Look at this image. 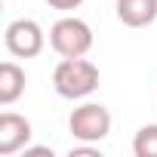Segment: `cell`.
<instances>
[{"label": "cell", "mask_w": 157, "mask_h": 157, "mask_svg": "<svg viewBox=\"0 0 157 157\" xmlns=\"http://www.w3.org/2000/svg\"><path fill=\"white\" fill-rule=\"evenodd\" d=\"M52 86L62 99H86L99 86V68L90 59H62L52 71Z\"/></svg>", "instance_id": "6da1fadb"}, {"label": "cell", "mask_w": 157, "mask_h": 157, "mask_svg": "<svg viewBox=\"0 0 157 157\" xmlns=\"http://www.w3.org/2000/svg\"><path fill=\"white\" fill-rule=\"evenodd\" d=\"M49 46L62 59H80L93 49V28L77 16H65L49 28Z\"/></svg>", "instance_id": "7a4b0ae2"}, {"label": "cell", "mask_w": 157, "mask_h": 157, "mask_svg": "<svg viewBox=\"0 0 157 157\" xmlns=\"http://www.w3.org/2000/svg\"><path fill=\"white\" fill-rule=\"evenodd\" d=\"M68 129L77 142H102L111 132V111L99 102H83L80 108H74L68 117Z\"/></svg>", "instance_id": "3957f363"}, {"label": "cell", "mask_w": 157, "mask_h": 157, "mask_svg": "<svg viewBox=\"0 0 157 157\" xmlns=\"http://www.w3.org/2000/svg\"><path fill=\"white\" fill-rule=\"evenodd\" d=\"M3 43L6 49L16 56V59H34L43 52V28L34 22V19H16L6 25V34H3Z\"/></svg>", "instance_id": "277c9868"}, {"label": "cell", "mask_w": 157, "mask_h": 157, "mask_svg": "<svg viewBox=\"0 0 157 157\" xmlns=\"http://www.w3.org/2000/svg\"><path fill=\"white\" fill-rule=\"evenodd\" d=\"M31 142V123L22 114L3 111L0 114V157H10L16 151H25Z\"/></svg>", "instance_id": "5b68a950"}, {"label": "cell", "mask_w": 157, "mask_h": 157, "mask_svg": "<svg viewBox=\"0 0 157 157\" xmlns=\"http://www.w3.org/2000/svg\"><path fill=\"white\" fill-rule=\"evenodd\" d=\"M117 19L126 28H145L157 19V0H117Z\"/></svg>", "instance_id": "8992f818"}, {"label": "cell", "mask_w": 157, "mask_h": 157, "mask_svg": "<svg viewBox=\"0 0 157 157\" xmlns=\"http://www.w3.org/2000/svg\"><path fill=\"white\" fill-rule=\"evenodd\" d=\"M25 93V71L16 62H3L0 65V105L10 108L13 102H19Z\"/></svg>", "instance_id": "52a82bcc"}, {"label": "cell", "mask_w": 157, "mask_h": 157, "mask_svg": "<svg viewBox=\"0 0 157 157\" xmlns=\"http://www.w3.org/2000/svg\"><path fill=\"white\" fill-rule=\"evenodd\" d=\"M132 154L136 157H157V123H148V126H142L136 132Z\"/></svg>", "instance_id": "ba28073f"}, {"label": "cell", "mask_w": 157, "mask_h": 157, "mask_svg": "<svg viewBox=\"0 0 157 157\" xmlns=\"http://www.w3.org/2000/svg\"><path fill=\"white\" fill-rule=\"evenodd\" d=\"M46 3L52 6V10H62V13H68V10H77L83 3V0H46Z\"/></svg>", "instance_id": "9c48e42d"}]
</instances>
